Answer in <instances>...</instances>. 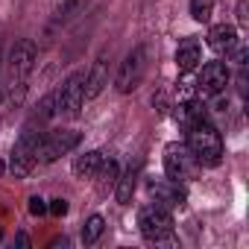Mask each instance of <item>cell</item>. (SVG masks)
Wrapping results in <instances>:
<instances>
[{
    "mask_svg": "<svg viewBox=\"0 0 249 249\" xmlns=\"http://www.w3.org/2000/svg\"><path fill=\"white\" fill-rule=\"evenodd\" d=\"M185 144H188V150L194 153V159H196L199 164L214 167V164H220V159H223V138H220V132L208 123V117L191 123V126H188V141H185Z\"/></svg>",
    "mask_w": 249,
    "mask_h": 249,
    "instance_id": "obj_1",
    "label": "cell"
},
{
    "mask_svg": "<svg viewBox=\"0 0 249 249\" xmlns=\"http://www.w3.org/2000/svg\"><path fill=\"white\" fill-rule=\"evenodd\" d=\"M147 65H150V62H147V47H144V44L132 47V50L126 53V59L120 62V68H117L114 88H117L120 94H129V91H135V88L144 82Z\"/></svg>",
    "mask_w": 249,
    "mask_h": 249,
    "instance_id": "obj_2",
    "label": "cell"
},
{
    "mask_svg": "<svg viewBox=\"0 0 249 249\" xmlns=\"http://www.w3.org/2000/svg\"><path fill=\"white\" fill-rule=\"evenodd\" d=\"M82 141V135L76 129H56V132H44L38 138V150H36V159L38 164H50L62 156H68L76 144Z\"/></svg>",
    "mask_w": 249,
    "mask_h": 249,
    "instance_id": "obj_3",
    "label": "cell"
},
{
    "mask_svg": "<svg viewBox=\"0 0 249 249\" xmlns=\"http://www.w3.org/2000/svg\"><path fill=\"white\" fill-rule=\"evenodd\" d=\"M38 138H41V132L27 129V132H21V138L15 141V147H12V161H9V170H12L15 179H27V176L33 173V167L38 164V159H36Z\"/></svg>",
    "mask_w": 249,
    "mask_h": 249,
    "instance_id": "obj_4",
    "label": "cell"
},
{
    "mask_svg": "<svg viewBox=\"0 0 249 249\" xmlns=\"http://www.w3.org/2000/svg\"><path fill=\"white\" fill-rule=\"evenodd\" d=\"M196 159L188 150V144H167L164 147V173L173 182H188L196 173Z\"/></svg>",
    "mask_w": 249,
    "mask_h": 249,
    "instance_id": "obj_5",
    "label": "cell"
},
{
    "mask_svg": "<svg viewBox=\"0 0 249 249\" xmlns=\"http://www.w3.org/2000/svg\"><path fill=\"white\" fill-rule=\"evenodd\" d=\"M138 229L147 240H164L173 234V217L161 205H147L138 211Z\"/></svg>",
    "mask_w": 249,
    "mask_h": 249,
    "instance_id": "obj_6",
    "label": "cell"
},
{
    "mask_svg": "<svg viewBox=\"0 0 249 249\" xmlns=\"http://www.w3.org/2000/svg\"><path fill=\"white\" fill-rule=\"evenodd\" d=\"M56 103H59V114H71V117L79 114L85 103V71H76L65 79V85L56 91Z\"/></svg>",
    "mask_w": 249,
    "mask_h": 249,
    "instance_id": "obj_7",
    "label": "cell"
},
{
    "mask_svg": "<svg viewBox=\"0 0 249 249\" xmlns=\"http://www.w3.org/2000/svg\"><path fill=\"white\" fill-rule=\"evenodd\" d=\"M231 73H229V65L226 62H208L202 65L199 76H196V94L202 97H217L220 91H226Z\"/></svg>",
    "mask_w": 249,
    "mask_h": 249,
    "instance_id": "obj_8",
    "label": "cell"
},
{
    "mask_svg": "<svg viewBox=\"0 0 249 249\" xmlns=\"http://www.w3.org/2000/svg\"><path fill=\"white\" fill-rule=\"evenodd\" d=\"M36 44L30 38H21L15 41L12 53H9V71H12V82H27V76L33 73L36 68Z\"/></svg>",
    "mask_w": 249,
    "mask_h": 249,
    "instance_id": "obj_9",
    "label": "cell"
},
{
    "mask_svg": "<svg viewBox=\"0 0 249 249\" xmlns=\"http://www.w3.org/2000/svg\"><path fill=\"white\" fill-rule=\"evenodd\" d=\"M147 191H150V196H156V205H161V208H182L185 205V188H182V182L150 179Z\"/></svg>",
    "mask_w": 249,
    "mask_h": 249,
    "instance_id": "obj_10",
    "label": "cell"
},
{
    "mask_svg": "<svg viewBox=\"0 0 249 249\" xmlns=\"http://www.w3.org/2000/svg\"><path fill=\"white\" fill-rule=\"evenodd\" d=\"M208 47L214 53H231L237 47V30L231 24H217L208 30Z\"/></svg>",
    "mask_w": 249,
    "mask_h": 249,
    "instance_id": "obj_11",
    "label": "cell"
},
{
    "mask_svg": "<svg viewBox=\"0 0 249 249\" xmlns=\"http://www.w3.org/2000/svg\"><path fill=\"white\" fill-rule=\"evenodd\" d=\"M108 82V62H106V53L94 62L91 73H85V100H94Z\"/></svg>",
    "mask_w": 249,
    "mask_h": 249,
    "instance_id": "obj_12",
    "label": "cell"
},
{
    "mask_svg": "<svg viewBox=\"0 0 249 249\" xmlns=\"http://www.w3.org/2000/svg\"><path fill=\"white\" fill-rule=\"evenodd\" d=\"M202 59V50H199V41L196 38H185L176 50V65H179V73H191Z\"/></svg>",
    "mask_w": 249,
    "mask_h": 249,
    "instance_id": "obj_13",
    "label": "cell"
},
{
    "mask_svg": "<svg viewBox=\"0 0 249 249\" xmlns=\"http://www.w3.org/2000/svg\"><path fill=\"white\" fill-rule=\"evenodd\" d=\"M138 176H141V161L138 164H129L126 173H123L114 185H117V202L120 205H129L132 194H135V185H138Z\"/></svg>",
    "mask_w": 249,
    "mask_h": 249,
    "instance_id": "obj_14",
    "label": "cell"
},
{
    "mask_svg": "<svg viewBox=\"0 0 249 249\" xmlns=\"http://www.w3.org/2000/svg\"><path fill=\"white\" fill-rule=\"evenodd\" d=\"M100 164H103V153L91 150V153H85L73 161V173H76V179H97Z\"/></svg>",
    "mask_w": 249,
    "mask_h": 249,
    "instance_id": "obj_15",
    "label": "cell"
},
{
    "mask_svg": "<svg viewBox=\"0 0 249 249\" xmlns=\"http://www.w3.org/2000/svg\"><path fill=\"white\" fill-rule=\"evenodd\" d=\"M176 117H179V120L185 123V126H191V123H196V120H205V117H208V111H205L202 100L191 97V100L179 103V108H176Z\"/></svg>",
    "mask_w": 249,
    "mask_h": 249,
    "instance_id": "obj_16",
    "label": "cell"
},
{
    "mask_svg": "<svg viewBox=\"0 0 249 249\" xmlns=\"http://www.w3.org/2000/svg\"><path fill=\"white\" fill-rule=\"evenodd\" d=\"M103 229H106V220L100 217V214H94V217H88V223L82 226V243H97L100 240V234H103Z\"/></svg>",
    "mask_w": 249,
    "mask_h": 249,
    "instance_id": "obj_17",
    "label": "cell"
},
{
    "mask_svg": "<svg viewBox=\"0 0 249 249\" xmlns=\"http://www.w3.org/2000/svg\"><path fill=\"white\" fill-rule=\"evenodd\" d=\"M97 176H100V194H106V191L117 182V161H114V159L103 161L100 170H97Z\"/></svg>",
    "mask_w": 249,
    "mask_h": 249,
    "instance_id": "obj_18",
    "label": "cell"
},
{
    "mask_svg": "<svg viewBox=\"0 0 249 249\" xmlns=\"http://www.w3.org/2000/svg\"><path fill=\"white\" fill-rule=\"evenodd\" d=\"M211 12H214V0H191V18L205 24L211 21Z\"/></svg>",
    "mask_w": 249,
    "mask_h": 249,
    "instance_id": "obj_19",
    "label": "cell"
},
{
    "mask_svg": "<svg viewBox=\"0 0 249 249\" xmlns=\"http://www.w3.org/2000/svg\"><path fill=\"white\" fill-rule=\"evenodd\" d=\"M53 114H59V103H56V94H47V97L38 103L36 117H38V120H50Z\"/></svg>",
    "mask_w": 249,
    "mask_h": 249,
    "instance_id": "obj_20",
    "label": "cell"
},
{
    "mask_svg": "<svg viewBox=\"0 0 249 249\" xmlns=\"http://www.w3.org/2000/svg\"><path fill=\"white\" fill-rule=\"evenodd\" d=\"M44 211H47L44 199H41V196H30V214H36V217H38V214H44Z\"/></svg>",
    "mask_w": 249,
    "mask_h": 249,
    "instance_id": "obj_21",
    "label": "cell"
},
{
    "mask_svg": "<svg viewBox=\"0 0 249 249\" xmlns=\"http://www.w3.org/2000/svg\"><path fill=\"white\" fill-rule=\"evenodd\" d=\"M47 208H50V211H53L56 217H62V214H68V199H53V202H50Z\"/></svg>",
    "mask_w": 249,
    "mask_h": 249,
    "instance_id": "obj_22",
    "label": "cell"
},
{
    "mask_svg": "<svg viewBox=\"0 0 249 249\" xmlns=\"http://www.w3.org/2000/svg\"><path fill=\"white\" fill-rule=\"evenodd\" d=\"M18 246H30V237H27V234H24V231H21V234H18Z\"/></svg>",
    "mask_w": 249,
    "mask_h": 249,
    "instance_id": "obj_23",
    "label": "cell"
},
{
    "mask_svg": "<svg viewBox=\"0 0 249 249\" xmlns=\"http://www.w3.org/2000/svg\"><path fill=\"white\" fill-rule=\"evenodd\" d=\"M3 170H6V164H3V161H0V176H3Z\"/></svg>",
    "mask_w": 249,
    "mask_h": 249,
    "instance_id": "obj_24",
    "label": "cell"
},
{
    "mask_svg": "<svg viewBox=\"0 0 249 249\" xmlns=\"http://www.w3.org/2000/svg\"><path fill=\"white\" fill-rule=\"evenodd\" d=\"M0 62H3V53H0Z\"/></svg>",
    "mask_w": 249,
    "mask_h": 249,
    "instance_id": "obj_25",
    "label": "cell"
}]
</instances>
